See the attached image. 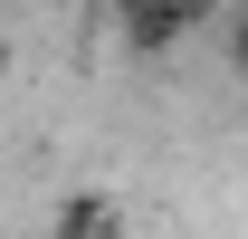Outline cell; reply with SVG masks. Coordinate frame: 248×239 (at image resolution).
<instances>
[{"instance_id":"1","label":"cell","mask_w":248,"mask_h":239,"mask_svg":"<svg viewBox=\"0 0 248 239\" xmlns=\"http://www.w3.org/2000/svg\"><path fill=\"white\" fill-rule=\"evenodd\" d=\"M105 10H115V38L134 58H172L219 19V0H105Z\"/></svg>"},{"instance_id":"2","label":"cell","mask_w":248,"mask_h":239,"mask_svg":"<svg viewBox=\"0 0 248 239\" xmlns=\"http://www.w3.org/2000/svg\"><path fill=\"white\" fill-rule=\"evenodd\" d=\"M229 58H239V86H248V0H239V29H229Z\"/></svg>"},{"instance_id":"3","label":"cell","mask_w":248,"mask_h":239,"mask_svg":"<svg viewBox=\"0 0 248 239\" xmlns=\"http://www.w3.org/2000/svg\"><path fill=\"white\" fill-rule=\"evenodd\" d=\"M0 86H10V38H0Z\"/></svg>"}]
</instances>
